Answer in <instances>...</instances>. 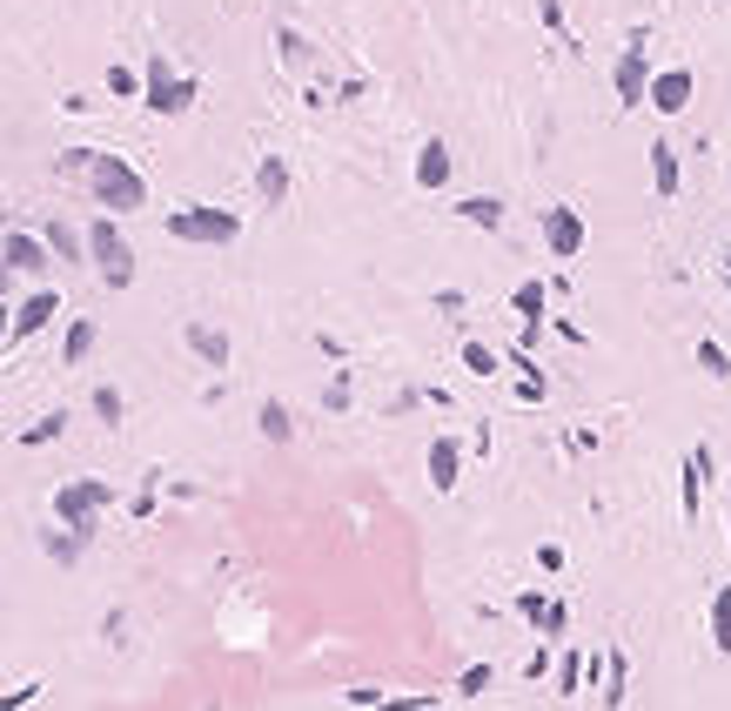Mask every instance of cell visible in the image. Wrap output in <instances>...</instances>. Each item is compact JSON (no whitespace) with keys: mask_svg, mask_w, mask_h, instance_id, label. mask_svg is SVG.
Returning a JSON list of instances; mask_svg holds the SVG:
<instances>
[{"mask_svg":"<svg viewBox=\"0 0 731 711\" xmlns=\"http://www.w3.org/2000/svg\"><path fill=\"white\" fill-rule=\"evenodd\" d=\"M81 175H88V188H94V202L101 209H122V215H135V209H148V182L122 162V154H108V148H88V162H81Z\"/></svg>","mask_w":731,"mask_h":711,"instance_id":"6da1fadb","label":"cell"},{"mask_svg":"<svg viewBox=\"0 0 731 711\" xmlns=\"http://www.w3.org/2000/svg\"><path fill=\"white\" fill-rule=\"evenodd\" d=\"M168 235L175 242H202V249H228L242 235V215L236 209H209V202H188L168 215Z\"/></svg>","mask_w":731,"mask_h":711,"instance_id":"7a4b0ae2","label":"cell"},{"mask_svg":"<svg viewBox=\"0 0 731 711\" xmlns=\"http://www.w3.org/2000/svg\"><path fill=\"white\" fill-rule=\"evenodd\" d=\"M81 242H88L94 275H101L108 289H128V283H135V249H128V235H122V222H114V215H101V222L81 235Z\"/></svg>","mask_w":731,"mask_h":711,"instance_id":"3957f363","label":"cell"},{"mask_svg":"<svg viewBox=\"0 0 731 711\" xmlns=\"http://www.w3.org/2000/svg\"><path fill=\"white\" fill-rule=\"evenodd\" d=\"M196 74H175L162 54L155 61H148V74H141V101L148 108H155V114H188V108H196Z\"/></svg>","mask_w":731,"mask_h":711,"instance_id":"277c9868","label":"cell"},{"mask_svg":"<svg viewBox=\"0 0 731 711\" xmlns=\"http://www.w3.org/2000/svg\"><path fill=\"white\" fill-rule=\"evenodd\" d=\"M114 503V490L108 484H94V477H81V484H61L54 490V517L67 524V531H94V517Z\"/></svg>","mask_w":731,"mask_h":711,"instance_id":"5b68a950","label":"cell"},{"mask_svg":"<svg viewBox=\"0 0 731 711\" xmlns=\"http://www.w3.org/2000/svg\"><path fill=\"white\" fill-rule=\"evenodd\" d=\"M584 242H591V228H584V215H577V209H544V249L557 255V262H577V255H584Z\"/></svg>","mask_w":731,"mask_h":711,"instance_id":"8992f818","label":"cell"},{"mask_svg":"<svg viewBox=\"0 0 731 711\" xmlns=\"http://www.w3.org/2000/svg\"><path fill=\"white\" fill-rule=\"evenodd\" d=\"M691 95H698L691 67H665V74H651V88H644V101L658 108V114H684V108H691Z\"/></svg>","mask_w":731,"mask_h":711,"instance_id":"52a82bcc","label":"cell"},{"mask_svg":"<svg viewBox=\"0 0 731 711\" xmlns=\"http://www.w3.org/2000/svg\"><path fill=\"white\" fill-rule=\"evenodd\" d=\"M54 315H61V296H54V289H34L21 309H8V329H14V342H27L34 329H48Z\"/></svg>","mask_w":731,"mask_h":711,"instance_id":"ba28073f","label":"cell"},{"mask_svg":"<svg viewBox=\"0 0 731 711\" xmlns=\"http://www.w3.org/2000/svg\"><path fill=\"white\" fill-rule=\"evenodd\" d=\"M544 296H551L544 283H524V289L511 296V309H517V323H524V342H517L511 356H530V349H537V336H544Z\"/></svg>","mask_w":731,"mask_h":711,"instance_id":"9c48e42d","label":"cell"},{"mask_svg":"<svg viewBox=\"0 0 731 711\" xmlns=\"http://www.w3.org/2000/svg\"><path fill=\"white\" fill-rule=\"evenodd\" d=\"M610 82H618V101H625V108H638V101H644V88H651V67H644V48H638V41L618 54V67H610Z\"/></svg>","mask_w":731,"mask_h":711,"instance_id":"30bf717a","label":"cell"},{"mask_svg":"<svg viewBox=\"0 0 731 711\" xmlns=\"http://www.w3.org/2000/svg\"><path fill=\"white\" fill-rule=\"evenodd\" d=\"M456 477H464V444L437 437L430 444V490H456Z\"/></svg>","mask_w":731,"mask_h":711,"instance_id":"8fae6325","label":"cell"},{"mask_svg":"<svg viewBox=\"0 0 731 711\" xmlns=\"http://www.w3.org/2000/svg\"><path fill=\"white\" fill-rule=\"evenodd\" d=\"M597 698H604L610 711L631 698V658H625V645H610V651H604V691H597Z\"/></svg>","mask_w":731,"mask_h":711,"instance_id":"7c38bea8","label":"cell"},{"mask_svg":"<svg viewBox=\"0 0 731 711\" xmlns=\"http://www.w3.org/2000/svg\"><path fill=\"white\" fill-rule=\"evenodd\" d=\"M8 269L14 275H41L48 269V242L41 235H8Z\"/></svg>","mask_w":731,"mask_h":711,"instance_id":"4fadbf2b","label":"cell"},{"mask_svg":"<svg viewBox=\"0 0 731 711\" xmlns=\"http://www.w3.org/2000/svg\"><path fill=\"white\" fill-rule=\"evenodd\" d=\"M255 188H262V202H268V209H282V202H289V162H282V154H262Z\"/></svg>","mask_w":731,"mask_h":711,"instance_id":"5bb4252c","label":"cell"},{"mask_svg":"<svg viewBox=\"0 0 731 711\" xmlns=\"http://www.w3.org/2000/svg\"><path fill=\"white\" fill-rule=\"evenodd\" d=\"M705 477H711V450L698 444V450L684 457V524L698 517V490H705Z\"/></svg>","mask_w":731,"mask_h":711,"instance_id":"9a60e30c","label":"cell"},{"mask_svg":"<svg viewBox=\"0 0 731 711\" xmlns=\"http://www.w3.org/2000/svg\"><path fill=\"white\" fill-rule=\"evenodd\" d=\"M188 349H196L209 370H228V336H222V329H209V323H188Z\"/></svg>","mask_w":731,"mask_h":711,"instance_id":"2e32d148","label":"cell"},{"mask_svg":"<svg viewBox=\"0 0 731 711\" xmlns=\"http://www.w3.org/2000/svg\"><path fill=\"white\" fill-rule=\"evenodd\" d=\"M450 182V148L443 141H423V154H416V188H443Z\"/></svg>","mask_w":731,"mask_h":711,"instance_id":"e0dca14e","label":"cell"},{"mask_svg":"<svg viewBox=\"0 0 731 711\" xmlns=\"http://www.w3.org/2000/svg\"><path fill=\"white\" fill-rule=\"evenodd\" d=\"M651 188H658L665 202L678 195V148L671 141H651Z\"/></svg>","mask_w":731,"mask_h":711,"instance_id":"ac0fdd59","label":"cell"},{"mask_svg":"<svg viewBox=\"0 0 731 711\" xmlns=\"http://www.w3.org/2000/svg\"><path fill=\"white\" fill-rule=\"evenodd\" d=\"M711 651L731 658V584L711 590Z\"/></svg>","mask_w":731,"mask_h":711,"instance_id":"d6986e66","label":"cell"},{"mask_svg":"<svg viewBox=\"0 0 731 711\" xmlns=\"http://www.w3.org/2000/svg\"><path fill=\"white\" fill-rule=\"evenodd\" d=\"M456 215L464 222H477V228H504V202H496V195H464V202H456Z\"/></svg>","mask_w":731,"mask_h":711,"instance_id":"ffe728a7","label":"cell"},{"mask_svg":"<svg viewBox=\"0 0 731 711\" xmlns=\"http://www.w3.org/2000/svg\"><path fill=\"white\" fill-rule=\"evenodd\" d=\"M88 349H94V323H88V315H74V323H67V342H61V363H67V370L88 363Z\"/></svg>","mask_w":731,"mask_h":711,"instance_id":"44dd1931","label":"cell"},{"mask_svg":"<svg viewBox=\"0 0 731 711\" xmlns=\"http://www.w3.org/2000/svg\"><path fill=\"white\" fill-rule=\"evenodd\" d=\"M41 242H48V255H61V262H74V255L88 249V242H81V235H74L67 222H48V235H41Z\"/></svg>","mask_w":731,"mask_h":711,"instance_id":"7402d4cb","label":"cell"},{"mask_svg":"<svg viewBox=\"0 0 731 711\" xmlns=\"http://www.w3.org/2000/svg\"><path fill=\"white\" fill-rule=\"evenodd\" d=\"M61 429H67V416L54 410V416H41V423H27V429H21V444H27V450H41V444H54V437H61Z\"/></svg>","mask_w":731,"mask_h":711,"instance_id":"603a6c76","label":"cell"},{"mask_svg":"<svg viewBox=\"0 0 731 711\" xmlns=\"http://www.w3.org/2000/svg\"><path fill=\"white\" fill-rule=\"evenodd\" d=\"M289 429H295V423H289L282 403H262V437H268V444H289Z\"/></svg>","mask_w":731,"mask_h":711,"instance_id":"cb8c5ba5","label":"cell"},{"mask_svg":"<svg viewBox=\"0 0 731 711\" xmlns=\"http://www.w3.org/2000/svg\"><path fill=\"white\" fill-rule=\"evenodd\" d=\"M464 370L470 376H496V349L490 342H464Z\"/></svg>","mask_w":731,"mask_h":711,"instance_id":"d4e9b609","label":"cell"},{"mask_svg":"<svg viewBox=\"0 0 731 711\" xmlns=\"http://www.w3.org/2000/svg\"><path fill=\"white\" fill-rule=\"evenodd\" d=\"M108 95H122V101H135V95H141V74H135V67H122V61H114V67H108Z\"/></svg>","mask_w":731,"mask_h":711,"instance_id":"484cf974","label":"cell"},{"mask_svg":"<svg viewBox=\"0 0 731 711\" xmlns=\"http://www.w3.org/2000/svg\"><path fill=\"white\" fill-rule=\"evenodd\" d=\"M698 370H705V376H731V356H724L718 342H698Z\"/></svg>","mask_w":731,"mask_h":711,"instance_id":"4316f807","label":"cell"},{"mask_svg":"<svg viewBox=\"0 0 731 711\" xmlns=\"http://www.w3.org/2000/svg\"><path fill=\"white\" fill-rule=\"evenodd\" d=\"M94 416L101 423H122V389H94Z\"/></svg>","mask_w":731,"mask_h":711,"instance_id":"83f0119b","label":"cell"},{"mask_svg":"<svg viewBox=\"0 0 731 711\" xmlns=\"http://www.w3.org/2000/svg\"><path fill=\"white\" fill-rule=\"evenodd\" d=\"M483 685H490V664H470L464 678H456V691H464V698H483Z\"/></svg>","mask_w":731,"mask_h":711,"instance_id":"f1b7e54d","label":"cell"},{"mask_svg":"<svg viewBox=\"0 0 731 711\" xmlns=\"http://www.w3.org/2000/svg\"><path fill=\"white\" fill-rule=\"evenodd\" d=\"M557 685H564L557 698H577V651H564V664H557Z\"/></svg>","mask_w":731,"mask_h":711,"instance_id":"f546056e","label":"cell"},{"mask_svg":"<svg viewBox=\"0 0 731 711\" xmlns=\"http://www.w3.org/2000/svg\"><path fill=\"white\" fill-rule=\"evenodd\" d=\"M564 624H570V618H564V604H544V618H537V631H551V638H557Z\"/></svg>","mask_w":731,"mask_h":711,"instance_id":"4dcf8cb0","label":"cell"},{"mask_svg":"<svg viewBox=\"0 0 731 711\" xmlns=\"http://www.w3.org/2000/svg\"><path fill=\"white\" fill-rule=\"evenodd\" d=\"M34 691H41V685H21V691H8V698H0V711H14V704H27Z\"/></svg>","mask_w":731,"mask_h":711,"instance_id":"1f68e13d","label":"cell"},{"mask_svg":"<svg viewBox=\"0 0 731 711\" xmlns=\"http://www.w3.org/2000/svg\"><path fill=\"white\" fill-rule=\"evenodd\" d=\"M8 283H14V269H8V262H0V296H8Z\"/></svg>","mask_w":731,"mask_h":711,"instance_id":"d6a6232c","label":"cell"},{"mask_svg":"<svg viewBox=\"0 0 731 711\" xmlns=\"http://www.w3.org/2000/svg\"><path fill=\"white\" fill-rule=\"evenodd\" d=\"M0 342H8V309H0Z\"/></svg>","mask_w":731,"mask_h":711,"instance_id":"836d02e7","label":"cell"},{"mask_svg":"<svg viewBox=\"0 0 731 711\" xmlns=\"http://www.w3.org/2000/svg\"><path fill=\"white\" fill-rule=\"evenodd\" d=\"M724 275H731V255H724Z\"/></svg>","mask_w":731,"mask_h":711,"instance_id":"e575fe53","label":"cell"},{"mask_svg":"<svg viewBox=\"0 0 731 711\" xmlns=\"http://www.w3.org/2000/svg\"><path fill=\"white\" fill-rule=\"evenodd\" d=\"M724 524H731V510H724Z\"/></svg>","mask_w":731,"mask_h":711,"instance_id":"d590c367","label":"cell"}]
</instances>
